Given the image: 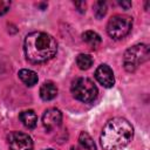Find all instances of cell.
<instances>
[{
	"instance_id": "6",
	"label": "cell",
	"mask_w": 150,
	"mask_h": 150,
	"mask_svg": "<svg viewBox=\"0 0 150 150\" xmlns=\"http://www.w3.org/2000/svg\"><path fill=\"white\" fill-rule=\"evenodd\" d=\"M11 150H33V141L30 136L20 131H12L7 136Z\"/></svg>"
},
{
	"instance_id": "14",
	"label": "cell",
	"mask_w": 150,
	"mask_h": 150,
	"mask_svg": "<svg viewBox=\"0 0 150 150\" xmlns=\"http://www.w3.org/2000/svg\"><path fill=\"white\" fill-rule=\"evenodd\" d=\"M76 64L80 69L87 70L93 66V57L88 54H79L76 57Z\"/></svg>"
},
{
	"instance_id": "4",
	"label": "cell",
	"mask_w": 150,
	"mask_h": 150,
	"mask_svg": "<svg viewBox=\"0 0 150 150\" xmlns=\"http://www.w3.org/2000/svg\"><path fill=\"white\" fill-rule=\"evenodd\" d=\"M149 59V47L144 43H138L125 50L123 56V63L127 71H135L139 64L144 63Z\"/></svg>"
},
{
	"instance_id": "2",
	"label": "cell",
	"mask_w": 150,
	"mask_h": 150,
	"mask_svg": "<svg viewBox=\"0 0 150 150\" xmlns=\"http://www.w3.org/2000/svg\"><path fill=\"white\" fill-rule=\"evenodd\" d=\"M134 135L130 122L123 117H114L107 122L100 136L103 150H121L129 144Z\"/></svg>"
},
{
	"instance_id": "15",
	"label": "cell",
	"mask_w": 150,
	"mask_h": 150,
	"mask_svg": "<svg viewBox=\"0 0 150 150\" xmlns=\"http://www.w3.org/2000/svg\"><path fill=\"white\" fill-rule=\"evenodd\" d=\"M107 9H108V7H107V2L105 1L100 0V1H96L94 4V14H95V16L97 19H102L105 15Z\"/></svg>"
},
{
	"instance_id": "7",
	"label": "cell",
	"mask_w": 150,
	"mask_h": 150,
	"mask_svg": "<svg viewBox=\"0 0 150 150\" xmlns=\"http://www.w3.org/2000/svg\"><path fill=\"white\" fill-rule=\"evenodd\" d=\"M62 122V112L56 108L47 109L42 115V123L48 131H52L61 125Z\"/></svg>"
},
{
	"instance_id": "20",
	"label": "cell",
	"mask_w": 150,
	"mask_h": 150,
	"mask_svg": "<svg viewBox=\"0 0 150 150\" xmlns=\"http://www.w3.org/2000/svg\"><path fill=\"white\" fill-rule=\"evenodd\" d=\"M45 150H53V149H45Z\"/></svg>"
},
{
	"instance_id": "5",
	"label": "cell",
	"mask_w": 150,
	"mask_h": 150,
	"mask_svg": "<svg viewBox=\"0 0 150 150\" xmlns=\"http://www.w3.org/2000/svg\"><path fill=\"white\" fill-rule=\"evenodd\" d=\"M132 28V19L128 15H114L107 23V33L114 40L125 38Z\"/></svg>"
},
{
	"instance_id": "12",
	"label": "cell",
	"mask_w": 150,
	"mask_h": 150,
	"mask_svg": "<svg viewBox=\"0 0 150 150\" xmlns=\"http://www.w3.org/2000/svg\"><path fill=\"white\" fill-rule=\"evenodd\" d=\"M82 40L87 43V45H89L93 49L94 48H97L98 46H100V43H101V36L96 33V32H94V30H86L83 34H82Z\"/></svg>"
},
{
	"instance_id": "17",
	"label": "cell",
	"mask_w": 150,
	"mask_h": 150,
	"mask_svg": "<svg viewBox=\"0 0 150 150\" xmlns=\"http://www.w3.org/2000/svg\"><path fill=\"white\" fill-rule=\"evenodd\" d=\"M75 7L77 8V11L80 13H84L86 12V2L84 1H77V2H74Z\"/></svg>"
},
{
	"instance_id": "10",
	"label": "cell",
	"mask_w": 150,
	"mask_h": 150,
	"mask_svg": "<svg viewBox=\"0 0 150 150\" xmlns=\"http://www.w3.org/2000/svg\"><path fill=\"white\" fill-rule=\"evenodd\" d=\"M20 121L22 122V124L29 129H33L36 127L38 123V116L33 110H25L19 115Z\"/></svg>"
},
{
	"instance_id": "1",
	"label": "cell",
	"mask_w": 150,
	"mask_h": 150,
	"mask_svg": "<svg viewBox=\"0 0 150 150\" xmlns=\"http://www.w3.org/2000/svg\"><path fill=\"white\" fill-rule=\"evenodd\" d=\"M23 50L29 62L42 63L55 56L57 42L52 35L45 32H33L26 36Z\"/></svg>"
},
{
	"instance_id": "11",
	"label": "cell",
	"mask_w": 150,
	"mask_h": 150,
	"mask_svg": "<svg viewBox=\"0 0 150 150\" xmlns=\"http://www.w3.org/2000/svg\"><path fill=\"white\" fill-rule=\"evenodd\" d=\"M18 75H19V79L28 87H32V86L36 84V82L39 80L38 74L35 71L30 70V69H21Z\"/></svg>"
},
{
	"instance_id": "19",
	"label": "cell",
	"mask_w": 150,
	"mask_h": 150,
	"mask_svg": "<svg viewBox=\"0 0 150 150\" xmlns=\"http://www.w3.org/2000/svg\"><path fill=\"white\" fill-rule=\"evenodd\" d=\"M71 150H79V149H77V148H75V146H73V148H71Z\"/></svg>"
},
{
	"instance_id": "9",
	"label": "cell",
	"mask_w": 150,
	"mask_h": 150,
	"mask_svg": "<svg viewBox=\"0 0 150 150\" xmlns=\"http://www.w3.org/2000/svg\"><path fill=\"white\" fill-rule=\"evenodd\" d=\"M56 95H57V87L53 82L48 81V82H45L41 86V88H40V96H41V98L43 101H50V100L55 98Z\"/></svg>"
},
{
	"instance_id": "8",
	"label": "cell",
	"mask_w": 150,
	"mask_h": 150,
	"mask_svg": "<svg viewBox=\"0 0 150 150\" xmlns=\"http://www.w3.org/2000/svg\"><path fill=\"white\" fill-rule=\"evenodd\" d=\"M95 79L100 84L105 88H111L115 83L112 69L108 64H100L95 71Z\"/></svg>"
},
{
	"instance_id": "18",
	"label": "cell",
	"mask_w": 150,
	"mask_h": 150,
	"mask_svg": "<svg viewBox=\"0 0 150 150\" xmlns=\"http://www.w3.org/2000/svg\"><path fill=\"white\" fill-rule=\"evenodd\" d=\"M118 5L123 7L124 9H128L131 7V1H118Z\"/></svg>"
},
{
	"instance_id": "13",
	"label": "cell",
	"mask_w": 150,
	"mask_h": 150,
	"mask_svg": "<svg viewBox=\"0 0 150 150\" xmlns=\"http://www.w3.org/2000/svg\"><path fill=\"white\" fill-rule=\"evenodd\" d=\"M79 142L82 145V148H84L86 150H96V145L93 141V138L90 137V135L86 131H82L79 136Z\"/></svg>"
},
{
	"instance_id": "3",
	"label": "cell",
	"mask_w": 150,
	"mask_h": 150,
	"mask_svg": "<svg viewBox=\"0 0 150 150\" xmlns=\"http://www.w3.org/2000/svg\"><path fill=\"white\" fill-rule=\"evenodd\" d=\"M70 90L73 96L83 103H90L97 96V87L88 77L75 79L71 83Z\"/></svg>"
},
{
	"instance_id": "16",
	"label": "cell",
	"mask_w": 150,
	"mask_h": 150,
	"mask_svg": "<svg viewBox=\"0 0 150 150\" xmlns=\"http://www.w3.org/2000/svg\"><path fill=\"white\" fill-rule=\"evenodd\" d=\"M11 7V1L7 0H0V15H4L8 12Z\"/></svg>"
}]
</instances>
